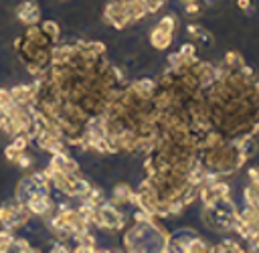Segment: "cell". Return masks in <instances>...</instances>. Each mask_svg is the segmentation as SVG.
<instances>
[{"mask_svg":"<svg viewBox=\"0 0 259 253\" xmlns=\"http://www.w3.org/2000/svg\"><path fill=\"white\" fill-rule=\"evenodd\" d=\"M42 30H45L47 38H57V36H59V26H57L55 22H51V20L42 24Z\"/></svg>","mask_w":259,"mask_h":253,"instance_id":"cell-9","label":"cell"},{"mask_svg":"<svg viewBox=\"0 0 259 253\" xmlns=\"http://www.w3.org/2000/svg\"><path fill=\"white\" fill-rule=\"evenodd\" d=\"M105 20L111 22L113 26H117V28H121V26H125L130 22V18H127L121 2H109L107 4V8H105Z\"/></svg>","mask_w":259,"mask_h":253,"instance_id":"cell-2","label":"cell"},{"mask_svg":"<svg viewBox=\"0 0 259 253\" xmlns=\"http://www.w3.org/2000/svg\"><path fill=\"white\" fill-rule=\"evenodd\" d=\"M2 115H4V109H2V107H0V117H2Z\"/></svg>","mask_w":259,"mask_h":253,"instance_id":"cell-16","label":"cell"},{"mask_svg":"<svg viewBox=\"0 0 259 253\" xmlns=\"http://www.w3.org/2000/svg\"><path fill=\"white\" fill-rule=\"evenodd\" d=\"M182 2H190V0H182Z\"/></svg>","mask_w":259,"mask_h":253,"instance_id":"cell-17","label":"cell"},{"mask_svg":"<svg viewBox=\"0 0 259 253\" xmlns=\"http://www.w3.org/2000/svg\"><path fill=\"white\" fill-rule=\"evenodd\" d=\"M16 162H18V164H20V166H24V168H26V166H28V164H30V158H28V156H24V154H20V156H18V160H16Z\"/></svg>","mask_w":259,"mask_h":253,"instance_id":"cell-14","label":"cell"},{"mask_svg":"<svg viewBox=\"0 0 259 253\" xmlns=\"http://www.w3.org/2000/svg\"><path fill=\"white\" fill-rule=\"evenodd\" d=\"M132 91H134L140 99H148V97L154 93V83L148 81V79H142V81H138V83L132 87Z\"/></svg>","mask_w":259,"mask_h":253,"instance_id":"cell-5","label":"cell"},{"mask_svg":"<svg viewBox=\"0 0 259 253\" xmlns=\"http://www.w3.org/2000/svg\"><path fill=\"white\" fill-rule=\"evenodd\" d=\"M217 251H241V247L237 243H233V241H225V243H221L217 247Z\"/></svg>","mask_w":259,"mask_h":253,"instance_id":"cell-10","label":"cell"},{"mask_svg":"<svg viewBox=\"0 0 259 253\" xmlns=\"http://www.w3.org/2000/svg\"><path fill=\"white\" fill-rule=\"evenodd\" d=\"M172 34L174 32H170V30H166L164 26H156L154 30H152V34H150V43H152V47L154 49H166L168 45H170V40H172Z\"/></svg>","mask_w":259,"mask_h":253,"instance_id":"cell-3","label":"cell"},{"mask_svg":"<svg viewBox=\"0 0 259 253\" xmlns=\"http://www.w3.org/2000/svg\"><path fill=\"white\" fill-rule=\"evenodd\" d=\"M14 237L10 235V231H0V251H8L12 247Z\"/></svg>","mask_w":259,"mask_h":253,"instance_id":"cell-8","label":"cell"},{"mask_svg":"<svg viewBox=\"0 0 259 253\" xmlns=\"http://www.w3.org/2000/svg\"><path fill=\"white\" fill-rule=\"evenodd\" d=\"M113 196H115V200H119V202H127V200H132V190H130V186L119 184V186H115Z\"/></svg>","mask_w":259,"mask_h":253,"instance_id":"cell-7","label":"cell"},{"mask_svg":"<svg viewBox=\"0 0 259 253\" xmlns=\"http://www.w3.org/2000/svg\"><path fill=\"white\" fill-rule=\"evenodd\" d=\"M20 154H22V152H20V150H16L14 146H8V148H6V158H8L10 162H16Z\"/></svg>","mask_w":259,"mask_h":253,"instance_id":"cell-12","label":"cell"},{"mask_svg":"<svg viewBox=\"0 0 259 253\" xmlns=\"http://www.w3.org/2000/svg\"><path fill=\"white\" fill-rule=\"evenodd\" d=\"M204 4H206V6H219L221 0H204Z\"/></svg>","mask_w":259,"mask_h":253,"instance_id":"cell-15","label":"cell"},{"mask_svg":"<svg viewBox=\"0 0 259 253\" xmlns=\"http://www.w3.org/2000/svg\"><path fill=\"white\" fill-rule=\"evenodd\" d=\"M188 30H190L192 34H196V36H198V40H200V43H202L204 47H210V45H212V36H210V34H208V32L204 30V28H200V26H194V24H190V26H188Z\"/></svg>","mask_w":259,"mask_h":253,"instance_id":"cell-6","label":"cell"},{"mask_svg":"<svg viewBox=\"0 0 259 253\" xmlns=\"http://www.w3.org/2000/svg\"><path fill=\"white\" fill-rule=\"evenodd\" d=\"M237 4H239V8H241L243 12H253V8H251V0H237Z\"/></svg>","mask_w":259,"mask_h":253,"instance_id":"cell-13","label":"cell"},{"mask_svg":"<svg viewBox=\"0 0 259 253\" xmlns=\"http://www.w3.org/2000/svg\"><path fill=\"white\" fill-rule=\"evenodd\" d=\"M184 10H186L188 16H194V14L200 12V6L196 4V0H190V2H186V8H184Z\"/></svg>","mask_w":259,"mask_h":253,"instance_id":"cell-11","label":"cell"},{"mask_svg":"<svg viewBox=\"0 0 259 253\" xmlns=\"http://www.w3.org/2000/svg\"><path fill=\"white\" fill-rule=\"evenodd\" d=\"M38 8H36V4H32V2H24V4H20V8H18V18L22 20V22H26V24H32V22H36L38 20Z\"/></svg>","mask_w":259,"mask_h":253,"instance_id":"cell-4","label":"cell"},{"mask_svg":"<svg viewBox=\"0 0 259 253\" xmlns=\"http://www.w3.org/2000/svg\"><path fill=\"white\" fill-rule=\"evenodd\" d=\"M97 225L101 227H107V229H115V227H121V215L111 206V204H101L97 206V213H95V219H93Z\"/></svg>","mask_w":259,"mask_h":253,"instance_id":"cell-1","label":"cell"}]
</instances>
